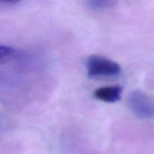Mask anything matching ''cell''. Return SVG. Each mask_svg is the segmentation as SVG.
Instances as JSON below:
<instances>
[{
  "mask_svg": "<svg viewBox=\"0 0 154 154\" xmlns=\"http://www.w3.org/2000/svg\"><path fill=\"white\" fill-rule=\"evenodd\" d=\"M2 2L5 3H11V4H14V3H17L20 2L21 0H0Z\"/></svg>",
  "mask_w": 154,
  "mask_h": 154,
  "instance_id": "5",
  "label": "cell"
},
{
  "mask_svg": "<svg viewBox=\"0 0 154 154\" xmlns=\"http://www.w3.org/2000/svg\"><path fill=\"white\" fill-rule=\"evenodd\" d=\"M117 0H86L87 7L93 11L108 10L114 7Z\"/></svg>",
  "mask_w": 154,
  "mask_h": 154,
  "instance_id": "4",
  "label": "cell"
},
{
  "mask_svg": "<svg viewBox=\"0 0 154 154\" xmlns=\"http://www.w3.org/2000/svg\"><path fill=\"white\" fill-rule=\"evenodd\" d=\"M128 106L139 118H154V99L140 90H134L129 93Z\"/></svg>",
  "mask_w": 154,
  "mask_h": 154,
  "instance_id": "2",
  "label": "cell"
},
{
  "mask_svg": "<svg viewBox=\"0 0 154 154\" xmlns=\"http://www.w3.org/2000/svg\"><path fill=\"white\" fill-rule=\"evenodd\" d=\"M86 68L87 75L90 78H111L117 76L121 72V67L118 63L99 55L89 57Z\"/></svg>",
  "mask_w": 154,
  "mask_h": 154,
  "instance_id": "1",
  "label": "cell"
},
{
  "mask_svg": "<svg viewBox=\"0 0 154 154\" xmlns=\"http://www.w3.org/2000/svg\"><path fill=\"white\" fill-rule=\"evenodd\" d=\"M123 89L120 86H109L99 88L94 92V97L96 99L107 102L114 103L121 99Z\"/></svg>",
  "mask_w": 154,
  "mask_h": 154,
  "instance_id": "3",
  "label": "cell"
}]
</instances>
